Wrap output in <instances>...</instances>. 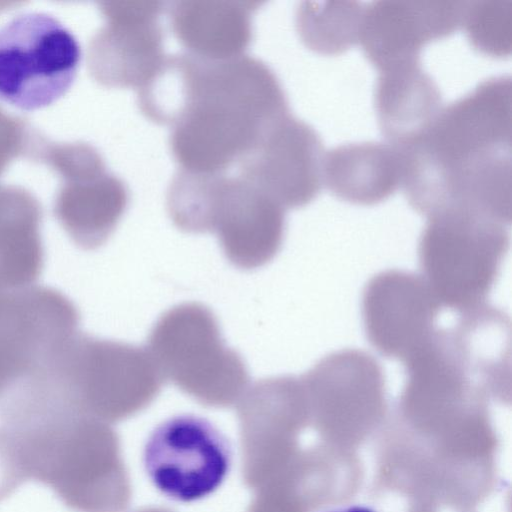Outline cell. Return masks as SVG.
Returning a JSON list of instances; mask_svg holds the SVG:
<instances>
[{
	"mask_svg": "<svg viewBox=\"0 0 512 512\" xmlns=\"http://www.w3.org/2000/svg\"><path fill=\"white\" fill-rule=\"evenodd\" d=\"M511 78L494 76L442 107L400 148L402 186L427 217L450 207L511 223Z\"/></svg>",
	"mask_w": 512,
	"mask_h": 512,
	"instance_id": "6da1fadb",
	"label": "cell"
},
{
	"mask_svg": "<svg viewBox=\"0 0 512 512\" xmlns=\"http://www.w3.org/2000/svg\"><path fill=\"white\" fill-rule=\"evenodd\" d=\"M188 55L171 149L184 169L222 172L239 161L270 124L289 113L286 95L273 70L255 57L214 60Z\"/></svg>",
	"mask_w": 512,
	"mask_h": 512,
	"instance_id": "7a4b0ae2",
	"label": "cell"
},
{
	"mask_svg": "<svg viewBox=\"0 0 512 512\" xmlns=\"http://www.w3.org/2000/svg\"><path fill=\"white\" fill-rule=\"evenodd\" d=\"M29 480L75 512H125L130 477L111 424L75 414L18 431Z\"/></svg>",
	"mask_w": 512,
	"mask_h": 512,
	"instance_id": "3957f363",
	"label": "cell"
},
{
	"mask_svg": "<svg viewBox=\"0 0 512 512\" xmlns=\"http://www.w3.org/2000/svg\"><path fill=\"white\" fill-rule=\"evenodd\" d=\"M509 225L459 207L427 217L419 241L422 278L459 314L485 305L509 249Z\"/></svg>",
	"mask_w": 512,
	"mask_h": 512,
	"instance_id": "277c9868",
	"label": "cell"
},
{
	"mask_svg": "<svg viewBox=\"0 0 512 512\" xmlns=\"http://www.w3.org/2000/svg\"><path fill=\"white\" fill-rule=\"evenodd\" d=\"M163 380L147 349L79 331L60 356L53 385L72 411L112 424L146 409Z\"/></svg>",
	"mask_w": 512,
	"mask_h": 512,
	"instance_id": "5b68a950",
	"label": "cell"
},
{
	"mask_svg": "<svg viewBox=\"0 0 512 512\" xmlns=\"http://www.w3.org/2000/svg\"><path fill=\"white\" fill-rule=\"evenodd\" d=\"M147 351L163 379L203 406L235 405L248 387L244 360L225 344L216 316L201 303L164 312L150 331Z\"/></svg>",
	"mask_w": 512,
	"mask_h": 512,
	"instance_id": "8992f818",
	"label": "cell"
},
{
	"mask_svg": "<svg viewBox=\"0 0 512 512\" xmlns=\"http://www.w3.org/2000/svg\"><path fill=\"white\" fill-rule=\"evenodd\" d=\"M81 48L73 33L42 12L0 27V100L23 111L53 104L73 84Z\"/></svg>",
	"mask_w": 512,
	"mask_h": 512,
	"instance_id": "52a82bcc",
	"label": "cell"
},
{
	"mask_svg": "<svg viewBox=\"0 0 512 512\" xmlns=\"http://www.w3.org/2000/svg\"><path fill=\"white\" fill-rule=\"evenodd\" d=\"M79 324L76 305L55 288L0 285V399L44 370Z\"/></svg>",
	"mask_w": 512,
	"mask_h": 512,
	"instance_id": "ba28073f",
	"label": "cell"
},
{
	"mask_svg": "<svg viewBox=\"0 0 512 512\" xmlns=\"http://www.w3.org/2000/svg\"><path fill=\"white\" fill-rule=\"evenodd\" d=\"M231 459L226 437L207 419L191 414L160 423L143 450L144 469L154 487L183 503L214 493L225 481Z\"/></svg>",
	"mask_w": 512,
	"mask_h": 512,
	"instance_id": "9c48e42d",
	"label": "cell"
},
{
	"mask_svg": "<svg viewBox=\"0 0 512 512\" xmlns=\"http://www.w3.org/2000/svg\"><path fill=\"white\" fill-rule=\"evenodd\" d=\"M325 153L318 133L287 113L269 125L239 160L241 177L283 208L302 207L322 188Z\"/></svg>",
	"mask_w": 512,
	"mask_h": 512,
	"instance_id": "30bf717a",
	"label": "cell"
},
{
	"mask_svg": "<svg viewBox=\"0 0 512 512\" xmlns=\"http://www.w3.org/2000/svg\"><path fill=\"white\" fill-rule=\"evenodd\" d=\"M440 309L425 280L407 271L380 272L363 291L367 339L380 354L403 364L432 340Z\"/></svg>",
	"mask_w": 512,
	"mask_h": 512,
	"instance_id": "8fae6325",
	"label": "cell"
},
{
	"mask_svg": "<svg viewBox=\"0 0 512 512\" xmlns=\"http://www.w3.org/2000/svg\"><path fill=\"white\" fill-rule=\"evenodd\" d=\"M207 221L228 261L244 270L270 262L284 239V208L241 176L216 174Z\"/></svg>",
	"mask_w": 512,
	"mask_h": 512,
	"instance_id": "7c38bea8",
	"label": "cell"
},
{
	"mask_svg": "<svg viewBox=\"0 0 512 512\" xmlns=\"http://www.w3.org/2000/svg\"><path fill=\"white\" fill-rule=\"evenodd\" d=\"M306 400L301 377L261 379L248 386L237 405L242 477L257 490L279 472L282 446L298 423Z\"/></svg>",
	"mask_w": 512,
	"mask_h": 512,
	"instance_id": "4fadbf2b",
	"label": "cell"
},
{
	"mask_svg": "<svg viewBox=\"0 0 512 512\" xmlns=\"http://www.w3.org/2000/svg\"><path fill=\"white\" fill-rule=\"evenodd\" d=\"M464 1H373L364 5L360 45L378 70L420 59L427 43L461 27Z\"/></svg>",
	"mask_w": 512,
	"mask_h": 512,
	"instance_id": "5bb4252c",
	"label": "cell"
},
{
	"mask_svg": "<svg viewBox=\"0 0 512 512\" xmlns=\"http://www.w3.org/2000/svg\"><path fill=\"white\" fill-rule=\"evenodd\" d=\"M164 5L159 1L105 3L110 22L91 48V64L101 81L140 87L158 68L165 58L159 22Z\"/></svg>",
	"mask_w": 512,
	"mask_h": 512,
	"instance_id": "9a60e30c",
	"label": "cell"
},
{
	"mask_svg": "<svg viewBox=\"0 0 512 512\" xmlns=\"http://www.w3.org/2000/svg\"><path fill=\"white\" fill-rule=\"evenodd\" d=\"M440 90L420 59L379 70L375 108L382 133L402 148L418 138L442 109Z\"/></svg>",
	"mask_w": 512,
	"mask_h": 512,
	"instance_id": "2e32d148",
	"label": "cell"
},
{
	"mask_svg": "<svg viewBox=\"0 0 512 512\" xmlns=\"http://www.w3.org/2000/svg\"><path fill=\"white\" fill-rule=\"evenodd\" d=\"M404 160L400 148L384 142L339 145L326 151L323 184L338 198L372 205L402 186Z\"/></svg>",
	"mask_w": 512,
	"mask_h": 512,
	"instance_id": "e0dca14e",
	"label": "cell"
},
{
	"mask_svg": "<svg viewBox=\"0 0 512 512\" xmlns=\"http://www.w3.org/2000/svg\"><path fill=\"white\" fill-rule=\"evenodd\" d=\"M261 2L178 1L170 19L178 39L190 53L207 59L241 54L251 39V14Z\"/></svg>",
	"mask_w": 512,
	"mask_h": 512,
	"instance_id": "ac0fdd59",
	"label": "cell"
},
{
	"mask_svg": "<svg viewBox=\"0 0 512 512\" xmlns=\"http://www.w3.org/2000/svg\"><path fill=\"white\" fill-rule=\"evenodd\" d=\"M128 200L124 182L105 170L88 188L59 200L55 214L78 247L94 250L111 236Z\"/></svg>",
	"mask_w": 512,
	"mask_h": 512,
	"instance_id": "d6986e66",
	"label": "cell"
},
{
	"mask_svg": "<svg viewBox=\"0 0 512 512\" xmlns=\"http://www.w3.org/2000/svg\"><path fill=\"white\" fill-rule=\"evenodd\" d=\"M41 212L22 197L0 199V284L9 288L34 285L44 267Z\"/></svg>",
	"mask_w": 512,
	"mask_h": 512,
	"instance_id": "ffe728a7",
	"label": "cell"
},
{
	"mask_svg": "<svg viewBox=\"0 0 512 512\" xmlns=\"http://www.w3.org/2000/svg\"><path fill=\"white\" fill-rule=\"evenodd\" d=\"M364 3L302 1L296 11L297 31L310 49L338 54L359 41Z\"/></svg>",
	"mask_w": 512,
	"mask_h": 512,
	"instance_id": "44dd1931",
	"label": "cell"
},
{
	"mask_svg": "<svg viewBox=\"0 0 512 512\" xmlns=\"http://www.w3.org/2000/svg\"><path fill=\"white\" fill-rule=\"evenodd\" d=\"M461 27L479 51L494 57L509 55L512 43V1H464Z\"/></svg>",
	"mask_w": 512,
	"mask_h": 512,
	"instance_id": "7402d4cb",
	"label": "cell"
},
{
	"mask_svg": "<svg viewBox=\"0 0 512 512\" xmlns=\"http://www.w3.org/2000/svg\"><path fill=\"white\" fill-rule=\"evenodd\" d=\"M29 480L24 454L17 434L0 427V502L11 496Z\"/></svg>",
	"mask_w": 512,
	"mask_h": 512,
	"instance_id": "603a6c76",
	"label": "cell"
},
{
	"mask_svg": "<svg viewBox=\"0 0 512 512\" xmlns=\"http://www.w3.org/2000/svg\"><path fill=\"white\" fill-rule=\"evenodd\" d=\"M325 512H377L371 507L365 505H344L329 509Z\"/></svg>",
	"mask_w": 512,
	"mask_h": 512,
	"instance_id": "cb8c5ba5",
	"label": "cell"
},
{
	"mask_svg": "<svg viewBox=\"0 0 512 512\" xmlns=\"http://www.w3.org/2000/svg\"><path fill=\"white\" fill-rule=\"evenodd\" d=\"M137 512H171L167 509L159 508V507H147L138 510Z\"/></svg>",
	"mask_w": 512,
	"mask_h": 512,
	"instance_id": "d4e9b609",
	"label": "cell"
}]
</instances>
